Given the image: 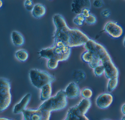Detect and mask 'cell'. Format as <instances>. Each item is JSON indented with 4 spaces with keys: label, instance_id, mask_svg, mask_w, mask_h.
<instances>
[{
    "label": "cell",
    "instance_id": "1",
    "mask_svg": "<svg viewBox=\"0 0 125 120\" xmlns=\"http://www.w3.org/2000/svg\"><path fill=\"white\" fill-rule=\"evenodd\" d=\"M84 46L86 50L91 51L98 56L104 67V74L107 78L109 80L118 78L119 70L104 46L91 39Z\"/></svg>",
    "mask_w": 125,
    "mask_h": 120
},
{
    "label": "cell",
    "instance_id": "2",
    "mask_svg": "<svg viewBox=\"0 0 125 120\" xmlns=\"http://www.w3.org/2000/svg\"><path fill=\"white\" fill-rule=\"evenodd\" d=\"M71 53V48L60 41H54L52 46L42 49L39 52V54L42 58L48 60L55 59L59 61L68 60Z\"/></svg>",
    "mask_w": 125,
    "mask_h": 120
},
{
    "label": "cell",
    "instance_id": "3",
    "mask_svg": "<svg viewBox=\"0 0 125 120\" xmlns=\"http://www.w3.org/2000/svg\"><path fill=\"white\" fill-rule=\"evenodd\" d=\"M67 98L65 90H60L55 96L44 101L38 108L50 112L63 110L68 104Z\"/></svg>",
    "mask_w": 125,
    "mask_h": 120
},
{
    "label": "cell",
    "instance_id": "4",
    "mask_svg": "<svg viewBox=\"0 0 125 120\" xmlns=\"http://www.w3.org/2000/svg\"><path fill=\"white\" fill-rule=\"evenodd\" d=\"M29 76L32 85L39 89H41L46 84L52 83L56 80L55 77L48 72L38 69L31 70Z\"/></svg>",
    "mask_w": 125,
    "mask_h": 120
},
{
    "label": "cell",
    "instance_id": "5",
    "mask_svg": "<svg viewBox=\"0 0 125 120\" xmlns=\"http://www.w3.org/2000/svg\"><path fill=\"white\" fill-rule=\"evenodd\" d=\"M10 81L5 77L0 78V111L1 112L9 107L11 102Z\"/></svg>",
    "mask_w": 125,
    "mask_h": 120
},
{
    "label": "cell",
    "instance_id": "6",
    "mask_svg": "<svg viewBox=\"0 0 125 120\" xmlns=\"http://www.w3.org/2000/svg\"><path fill=\"white\" fill-rule=\"evenodd\" d=\"M90 39L87 34L79 29L70 28L68 46L72 48L84 46Z\"/></svg>",
    "mask_w": 125,
    "mask_h": 120
},
{
    "label": "cell",
    "instance_id": "7",
    "mask_svg": "<svg viewBox=\"0 0 125 120\" xmlns=\"http://www.w3.org/2000/svg\"><path fill=\"white\" fill-rule=\"evenodd\" d=\"M24 120H50L51 112L41 109H27L22 112Z\"/></svg>",
    "mask_w": 125,
    "mask_h": 120
},
{
    "label": "cell",
    "instance_id": "8",
    "mask_svg": "<svg viewBox=\"0 0 125 120\" xmlns=\"http://www.w3.org/2000/svg\"><path fill=\"white\" fill-rule=\"evenodd\" d=\"M104 31L110 37L115 39L121 37L124 32L123 28L121 25L112 20L106 23L104 27Z\"/></svg>",
    "mask_w": 125,
    "mask_h": 120
},
{
    "label": "cell",
    "instance_id": "9",
    "mask_svg": "<svg viewBox=\"0 0 125 120\" xmlns=\"http://www.w3.org/2000/svg\"><path fill=\"white\" fill-rule=\"evenodd\" d=\"M113 97L109 92L103 93L99 95L96 99V105L101 109H106L112 104Z\"/></svg>",
    "mask_w": 125,
    "mask_h": 120
},
{
    "label": "cell",
    "instance_id": "10",
    "mask_svg": "<svg viewBox=\"0 0 125 120\" xmlns=\"http://www.w3.org/2000/svg\"><path fill=\"white\" fill-rule=\"evenodd\" d=\"M70 28L69 26L55 30L54 35V41H60L68 46Z\"/></svg>",
    "mask_w": 125,
    "mask_h": 120
},
{
    "label": "cell",
    "instance_id": "11",
    "mask_svg": "<svg viewBox=\"0 0 125 120\" xmlns=\"http://www.w3.org/2000/svg\"><path fill=\"white\" fill-rule=\"evenodd\" d=\"M72 11L77 15L80 14L85 9H90L91 3L88 0H75L71 4Z\"/></svg>",
    "mask_w": 125,
    "mask_h": 120
},
{
    "label": "cell",
    "instance_id": "12",
    "mask_svg": "<svg viewBox=\"0 0 125 120\" xmlns=\"http://www.w3.org/2000/svg\"><path fill=\"white\" fill-rule=\"evenodd\" d=\"M65 91L66 97L69 99H76L81 94L79 87L75 82L70 83L66 88Z\"/></svg>",
    "mask_w": 125,
    "mask_h": 120
},
{
    "label": "cell",
    "instance_id": "13",
    "mask_svg": "<svg viewBox=\"0 0 125 120\" xmlns=\"http://www.w3.org/2000/svg\"><path fill=\"white\" fill-rule=\"evenodd\" d=\"M31 98V94L28 93L25 94L19 102L16 104L13 109V113L15 114L22 113L23 111L26 110V107L29 104Z\"/></svg>",
    "mask_w": 125,
    "mask_h": 120
},
{
    "label": "cell",
    "instance_id": "14",
    "mask_svg": "<svg viewBox=\"0 0 125 120\" xmlns=\"http://www.w3.org/2000/svg\"><path fill=\"white\" fill-rule=\"evenodd\" d=\"M63 120H90L85 115H80L75 110L74 106L70 108Z\"/></svg>",
    "mask_w": 125,
    "mask_h": 120
},
{
    "label": "cell",
    "instance_id": "15",
    "mask_svg": "<svg viewBox=\"0 0 125 120\" xmlns=\"http://www.w3.org/2000/svg\"><path fill=\"white\" fill-rule=\"evenodd\" d=\"M91 104L92 103L90 100L83 99L78 104L75 105L74 107L78 113L81 115H84L90 108Z\"/></svg>",
    "mask_w": 125,
    "mask_h": 120
},
{
    "label": "cell",
    "instance_id": "16",
    "mask_svg": "<svg viewBox=\"0 0 125 120\" xmlns=\"http://www.w3.org/2000/svg\"><path fill=\"white\" fill-rule=\"evenodd\" d=\"M46 12V9L44 5L42 4L37 3L35 4L32 11V16L35 18H41L44 16Z\"/></svg>",
    "mask_w": 125,
    "mask_h": 120
},
{
    "label": "cell",
    "instance_id": "17",
    "mask_svg": "<svg viewBox=\"0 0 125 120\" xmlns=\"http://www.w3.org/2000/svg\"><path fill=\"white\" fill-rule=\"evenodd\" d=\"M11 36L12 42L15 46L20 47L24 44V37L23 35L19 31H13L11 32Z\"/></svg>",
    "mask_w": 125,
    "mask_h": 120
},
{
    "label": "cell",
    "instance_id": "18",
    "mask_svg": "<svg viewBox=\"0 0 125 120\" xmlns=\"http://www.w3.org/2000/svg\"><path fill=\"white\" fill-rule=\"evenodd\" d=\"M40 99L42 101L47 100L51 97L52 93V83H49L44 86L41 89Z\"/></svg>",
    "mask_w": 125,
    "mask_h": 120
},
{
    "label": "cell",
    "instance_id": "19",
    "mask_svg": "<svg viewBox=\"0 0 125 120\" xmlns=\"http://www.w3.org/2000/svg\"><path fill=\"white\" fill-rule=\"evenodd\" d=\"M52 19L56 30L68 26L65 18L62 15L59 14H55L53 15Z\"/></svg>",
    "mask_w": 125,
    "mask_h": 120
},
{
    "label": "cell",
    "instance_id": "20",
    "mask_svg": "<svg viewBox=\"0 0 125 120\" xmlns=\"http://www.w3.org/2000/svg\"><path fill=\"white\" fill-rule=\"evenodd\" d=\"M15 56L20 61L24 62L28 59L29 54L27 50L24 49H20L16 51Z\"/></svg>",
    "mask_w": 125,
    "mask_h": 120
},
{
    "label": "cell",
    "instance_id": "21",
    "mask_svg": "<svg viewBox=\"0 0 125 120\" xmlns=\"http://www.w3.org/2000/svg\"><path fill=\"white\" fill-rule=\"evenodd\" d=\"M95 56L96 55L92 52L86 50L83 53L81 58L84 62L89 64L93 60Z\"/></svg>",
    "mask_w": 125,
    "mask_h": 120
},
{
    "label": "cell",
    "instance_id": "22",
    "mask_svg": "<svg viewBox=\"0 0 125 120\" xmlns=\"http://www.w3.org/2000/svg\"><path fill=\"white\" fill-rule=\"evenodd\" d=\"M118 83V78L109 79L107 83V90L108 92H112L117 86Z\"/></svg>",
    "mask_w": 125,
    "mask_h": 120
},
{
    "label": "cell",
    "instance_id": "23",
    "mask_svg": "<svg viewBox=\"0 0 125 120\" xmlns=\"http://www.w3.org/2000/svg\"><path fill=\"white\" fill-rule=\"evenodd\" d=\"M81 94L83 99H90L93 96V91L90 88H84L81 91Z\"/></svg>",
    "mask_w": 125,
    "mask_h": 120
},
{
    "label": "cell",
    "instance_id": "24",
    "mask_svg": "<svg viewBox=\"0 0 125 120\" xmlns=\"http://www.w3.org/2000/svg\"><path fill=\"white\" fill-rule=\"evenodd\" d=\"M59 62L58 60L55 59H49L47 63V67L50 69H55L57 67Z\"/></svg>",
    "mask_w": 125,
    "mask_h": 120
},
{
    "label": "cell",
    "instance_id": "25",
    "mask_svg": "<svg viewBox=\"0 0 125 120\" xmlns=\"http://www.w3.org/2000/svg\"><path fill=\"white\" fill-rule=\"evenodd\" d=\"M85 18L81 14H78L74 18L73 20V22L76 25L79 26H82L83 24V23L85 21Z\"/></svg>",
    "mask_w": 125,
    "mask_h": 120
},
{
    "label": "cell",
    "instance_id": "26",
    "mask_svg": "<svg viewBox=\"0 0 125 120\" xmlns=\"http://www.w3.org/2000/svg\"><path fill=\"white\" fill-rule=\"evenodd\" d=\"M94 71L95 76L96 77L101 76L104 73V69L102 64H100L94 69Z\"/></svg>",
    "mask_w": 125,
    "mask_h": 120
},
{
    "label": "cell",
    "instance_id": "27",
    "mask_svg": "<svg viewBox=\"0 0 125 120\" xmlns=\"http://www.w3.org/2000/svg\"><path fill=\"white\" fill-rule=\"evenodd\" d=\"M97 19L96 17L93 14H91L87 17L85 18L84 22L87 24L90 25H93L96 22Z\"/></svg>",
    "mask_w": 125,
    "mask_h": 120
},
{
    "label": "cell",
    "instance_id": "28",
    "mask_svg": "<svg viewBox=\"0 0 125 120\" xmlns=\"http://www.w3.org/2000/svg\"><path fill=\"white\" fill-rule=\"evenodd\" d=\"M95 55L96 56H95L94 59L91 63L88 64L90 67L93 69H95V67L98 66L99 65L102 64L101 62L100 59L98 56L96 55Z\"/></svg>",
    "mask_w": 125,
    "mask_h": 120
},
{
    "label": "cell",
    "instance_id": "29",
    "mask_svg": "<svg viewBox=\"0 0 125 120\" xmlns=\"http://www.w3.org/2000/svg\"><path fill=\"white\" fill-rule=\"evenodd\" d=\"M24 5L27 10L32 11L34 5L32 1L31 0H26L24 1Z\"/></svg>",
    "mask_w": 125,
    "mask_h": 120
},
{
    "label": "cell",
    "instance_id": "30",
    "mask_svg": "<svg viewBox=\"0 0 125 120\" xmlns=\"http://www.w3.org/2000/svg\"><path fill=\"white\" fill-rule=\"evenodd\" d=\"M104 4V1L101 0H95L93 2V5L96 8H99L102 7Z\"/></svg>",
    "mask_w": 125,
    "mask_h": 120
},
{
    "label": "cell",
    "instance_id": "31",
    "mask_svg": "<svg viewBox=\"0 0 125 120\" xmlns=\"http://www.w3.org/2000/svg\"><path fill=\"white\" fill-rule=\"evenodd\" d=\"M110 14H111V12L107 9L103 10L101 12V15L104 18L109 17L110 16Z\"/></svg>",
    "mask_w": 125,
    "mask_h": 120
},
{
    "label": "cell",
    "instance_id": "32",
    "mask_svg": "<svg viewBox=\"0 0 125 120\" xmlns=\"http://www.w3.org/2000/svg\"><path fill=\"white\" fill-rule=\"evenodd\" d=\"M91 14L90 12V9H85L83 10L81 14L85 18L88 17Z\"/></svg>",
    "mask_w": 125,
    "mask_h": 120
},
{
    "label": "cell",
    "instance_id": "33",
    "mask_svg": "<svg viewBox=\"0 0 125 120\" xmlns=\"http://www.w3.org/2000/svg\"><path fill=\"white\" fill-rule=\"evenodd\" d=\"M122 111L123 113L125 115V104H124L122 106Z\"/></svg>",
    "mask_w": 125,
    "mask_h": 120
},
{
    "label": "cell",
    "instance_id": "34",
    "mask_svg": "<svg viewBox=\"0 0 125 120\" xmlns=\"http://www.w3.org/2000/svg\"><path fill=\"white\" fill-rule=\"evenodd\" d=\"M0 120H12L11 119H9L7 118H0Z\"/></svg>",
    "mask_w": 125,
    "mask_h": 120
},
{
    "label": "cell",
    "instance_id": "35",
    "mask_svg": "<svg viewBox=\"0 0 125 120\" xmlns=\"http://www.w3.org/2000/svg\"><path fill=\"white\" fill-rule=\"evenodd\" d=\"M0 7L1 8L3 5V2L2 0H0Z\"/></svg>",
    "mask_w": 125,
    "mask_h": 120
},
{
    "label": "cell",
    "instance_id": "36",
    "mask_svg": "<svg viewBox=\"0 0 125 120\" xmlns=\"http://www.w3.org/2000/svg\"><path fill=\"white\" fill-rule=\"evenodd\" d=\"M123 45L125 47V37L124 38V39L123 40Z\"/></svg>",
    "mask_w": 125,
    "mask_h": 120
},
{
    "label": "cell",
    "instance_id": "37",
    "mask_svg": "<svg viewBox=\"0 0 125 120\" xmlns=\"http://www.w3.org/2000/svg\"><path fill=\"white\" fill-rule=\"evenodd\" d=\"M121 120H125V116H124Z\"/></svg>",
    "mask_w": 125,
    "mask_h": 120
}]
</instances>
